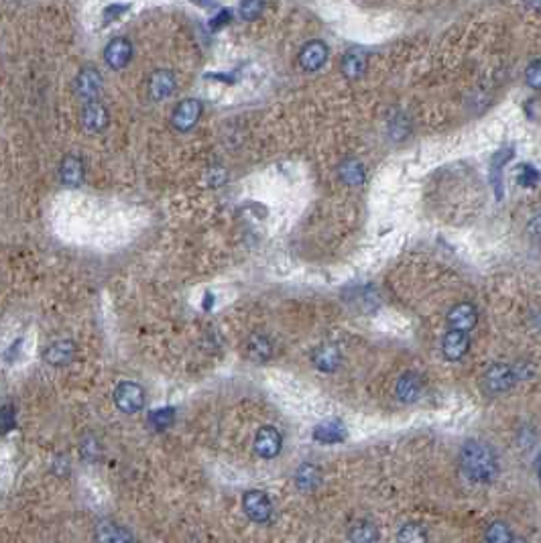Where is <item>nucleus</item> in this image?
Wrapping results in <instances>:
<instances>
[{
    "mask_svg": "<svg viewBox=\"0 0 541 543\" xmlns=\"http://www.w3.org/2000/svg\"><path fill=\"white\" fill-rule=\"evenodd\" d=\"M202 102L195 100V98H188V100H181L179 104L175 106L174 114H171V124H174L175 130L179 133H190L193 126L197 124L200 116H202Z\"/></svg>",
    "mask_w": 541,
    "mask_h": 543,
    "instance_id": "3",
    "label": "nucleus"
},
{
    "mask_svg": "<svg viewBox=\"0 0 541 543\" xmlns=\"http://www.w3.org/2000/svg\"><path fill=\"white\" fill-rule=\"evenodd\" d=\"M175 421V409L174 407H163V409H155V411H151V417H149V423L159 429V432H163V429H167V427H171Z\"/></svg>",
    "mask_w": 541,
    "mask_h": 543,
    "instance_id": "23",
    "label": "nucleus"
},
{
    "mask_svg": "<svg viewBox=\"0 0 541 543\" xmlns=\"http://www.w3.org/2000/svg\"><path fill=\"white\" fill-rule=\"evenodd\" d=\"M114 403L124 413H137L145 405V391L142 386L130 381H124L114 391Z\"/></svg>",
    "mask_w": 541,
    "mask_h": 543,
    "instance_id": "4",
    "label": "nucleus"
},
{
    "mask_svg": "<svg viewBox=\"0 0 541 543\" xmlns=\"http://www.w3.org/2000/svg\"><path fill=\"white\" fill-rule=\"evenodd\" d=\"M460 466L472 482L478 484H489L499 474V462L492 448L478 439H470L462 446Z\"/></svg>",
    "mask_w": 541,
    "mask_h": 543,
    "instance_id": "1",
    "label": "nucleus"
},
{
    "mask_svg": "<svg viewBox=\"0 0 541 543\" xmlns=\"http://www.w3.org/2000/svg\"><path fill=\"white\" fill-rule=\"evenodd\" d=\"M320 478H322V474H320L317 466H314V464H303V466H299V470L296 472V482L301 491L315 489L320 484Z\"/></svg>",
    "mask_w": 541,
    "mask_h": 543,
    "instance_id": "22",
    "label": "nucleus"
},
{
    "mask_svg": "<svg viewBox=\"0 0 541 543\" xmlns=\"http://www.w3.org/2000/svg\"><path fill=\"white\" fill-rule=\"evenodd\" d=\"M365 66H367V55L358 49H352L342 59V73L348 80H358L365 71Z\"/></svg>",
    "mask_w": 541,
    "mask_h": 543,
    "instance_id": "21",
    "label": "nucleus"
},
{
    "mask_svg": "<svg viewBox=\"0 0 541 543\" xmlns=\"http://www.w3.org/2000/svg\"><path fill=\"white\" fill-rule=\"evenodd\" d=\"M190 2H193V4H197V6H212V0H190Z\"/></svg>",
    "mask_w": 541,
    "mask_h": 543,
    "instance_id": "34",
    "label": "nucleus"
},
{
    "mask_svg": "<svg viewBox=\"0 0 541 543\" xmlns=\"http://www.w3.org/2000/svg\"><path fill=\"white\" fill-rule=\"evenodd\" d=\"M312 360H314L317 370H322V372H334L336 368L340 367V362H342V354H340V350H338L334 344H322V346H317L314 350Z\"/></svg>",
    "mask_w": 541,
    "mask_h": 543,
    "instance_id": "17",
    "label": "nucleus"
},
{
    "mask_svg": "<svg viewBox=\"0 0 541 543\" xmlns=\"http://www.w3.org/2000/svg\"><path fill=\"white\" fill-rule=\"evenodd\" d=\"M338 176H340V179H342L346 185L358 188V185L365 183V165H363L358 159H346V161L340 163Z\"/></svg>",
    "mask_w": 541,
    "mask_h": 543,
    "instance_id": "19",
    "label": "nucleus"
},
{
    "mask_svg": "<svg viewBox=\"0 0 541 543\" xmlns=\"http://www.w3.org/2000/svg\"><path fill=\"white\" fill-rule=\"evenodd\" d=\"M350 539L356 543H368L379 539V531L370 523H356L350 531Z\"/></svg>",
    "mask_w": 541,
    "mask_h": 543,
    "instance_id": "24",
    "label": "nucleus"
},
{
    "mask_svg": "<svg viewBox=\"0 0 541 543\" xmlns=\"http://www.w3.org/2000/svg\"><path fill=\"white\" fill-rule=\"evenodd\" d=\"M102 86H104L102 73L96 70V68H92V66L82 68L80 73L75 75V94H78L84 102L98 100L100 94H102Z\"/></svg>",
    "mask_w": 541,
    "mask_h": 543,
    "instance_id": "2",
    "label": "nucleus"
},
{
    "mask_svg": "<svg viewBox=\"0 0 541 543\" xmlns=\"http://www.w3.org/2000/svg\"><path fill=\"white\" fill-rule=\"evenodd\" d=\"M529 228H531V232H535V234H541V214H537V216H533V220L529 222Z\"/></svg>",
    "mask_w": 541,
    "mask_h": 543,
    "instance_id": "32",
    "label": "nucleus"
},
{
    "mask_svg": "<svg viewBox=\"0 0 541 543\" xmlns=\"http://www.w3.org/2000/svg\"><path fill=\"white\" fill-rule=\"evenodd\" d=\"M328 59V47L322 41H310L299 51V66L305 71L320 70Z\"/></svg>",
    "mask_w": 541,
    "mask_h": 543,
    "instance_id": "11",
    "label": "nucleus"
},
{
    "mask_svg": "<svg viewBox=\"0 0 541 543\" xmlns=\"http://www.w3.org/2000/svg\"><path fill=\"white\" fill-rule=\"evenodd\" d=\"M43 356L53 367H66L75 358V344L71 340H57L47 346Z\"/></svg>",
    "mask_w": 541,
    "mask_h": 543,
    "instance_id": "15",
    "label": "nucleus"
},
{
    "mask_svg": "<svg viewBox=\"0 0 541 543\" xmlns=\"http://www.w3.org/2000/svg\"><path fill=\"white\" fill-rule=\"evenodd\" d=\"M468 348H470V338L468 332H462V330H450L442 340V350L450 360H460L468 352Z\"/></svg>",
    "mask_w": 541,
    "mask_h": 543,
    "instance_id": "13",
    "label": "nucleus"
},
{
    "mask_svg": "<svg viewBox=\"0 0 541 543\" xmlns=\"http://www.w3.org/2000/svg\"><path fill=\"white\" fill-rule=\"evenodd\" d=\"M397 397L403 403H415L421 393H423V383H421V377L415 374V372H405L399 377L397 381Z\"/></svg>",
    "mask_w": 541,
    "mask_h": 543,
    "instance_id": "14",
    "label": "nucleus"
},
{
    "mask_svg": "<svg viewBox=\"0 0 541 543\" xmlns=\"http://www.w3.org/2000/svg\"><path fill=\"white\" fill-rule=\"evenodd\" d=\"M525 80L533 90H541V59L529 63V68L525 71Z\"/></svg>",
    "mask_w": 541,
    "mask_h": 543,
    "instance_id": "29",
    "label": "nucleus"
},
{
    "mask_svg": "<svg viewBox=\"0 0 541 543\" xmlns=\"http://www.w3.org/2000/svg\"><path fill=\"white\" fill-rule=\"evenodd\" d=\"M346 434H344V425L340 421H326L320 423L314 429V439L320 444H340L344 441Z\"/></svg>",
    "mask_w": 541,
    "mask_h": 543,
    "instance_id": "20",
    "label": "nucleus"
},
{
    "mask_svg": "<svg viewBox=\"0 0 541 543\" xmlns=\"http://www.w3.org/2000/svg\"><path fill=\"white\" fill-rule=\"evenodd\" d=\"M133 59V43L126 37H114L104 49V61L112 70H123Z\"/></svg>",
    "mask_w": 541,
    "mask_h": 543,
    "instance_id": "6",
    "label": "nucleus"
},
{
    "mask_svg": "<svg viewBox=\"0 0 541 543\" xmlns=\"http://www.w3.org/2000/svg\"><path fill=\"white\" fill-rule=\"evenodd\" d=\"M281 446H283V438L275 427L267 425V427L259 429V434L255 438V452L261 458H265V460L275 458L281 452Z\"/></svg>",
    "mask_w": 541,
    "mask_h": 543,
    "instance_id": "8",
    "label": "nucleus"
},
{
    "mask_svg": "<svg viewBox=\"0 0 541 543\" xmlns=\"http://www.w3.org/2000/svg\"><path fill=\"white\" fill-rule=\"evenodd\" d=\"M15 423H17V409H15V405H2L0 407V434L13 432Z\"/></svg>",
    "mask_w": 541,
    "mask_h": 543,
    "instance_id": "27",
    "label": "nucleus"
},
{
    "mask_svg": "<svg viewBox=\"0 0 541 543\" xmlns=\"http://www.w3.org/2000/svg\"><path fill=\"white\" fill-rule=\"evenodd\" d=\"M243 508H245L246 517L255 523H267L273 515L271 499L261 491L246 492L245 499H243Z\"/></svg>",
    "mask_w": 541,
    "mask_h": 543,
    "instance_id": "5",
    "label": "nucleus"
},
{
    "mask_svg": "<svg viewBox=\"0 0 541 543\" xmlns=\"http://www.w3.org/2000/svg\"><path fill=\"white\" fill-rule=\"evenodd\" d=\"M82 124L87 133H102L108 126V110L100 100H92L84 104L82 110Z\"/></svg>",
    "mask_w": 541,
    "mask_h": 543,
    "instance_id": "10",
    "label": "nucleus"
},
{
    "mask_svg": "<svg viewBox=\"0 0 541 543\" xmlns=\"http://www.w3.org/2000/svg\"><path fill=\"white\" fill-rule=\"evenodd\" d=\"M106 529H108V533H104V531L98 533V539H102V542H123V539H128V537H130L121 527L108 525Z\"/></svg>",
    "mask_w": 541,
    "mask_h": 543,
    "instance_id": "30",
    "label": "nucleus"
},
{
    "mask_svg": "<svg viewBox=\"0 0 541 543\" xmlns=\"http://www.w3.org/2000/svg\"><path fill=\"white\" fill-rule=\"evenodd\" d=\"M175 92V75L169 70H157L149 78V96L153 100H165Z\"/></svg>",
    "mask_w": 541,
    "mask_h": 543,
    "instance_id": "12",
    "label": "nucleus"
},
{
    "mask_svg": "<svg viewBox=\"0 0 541 543\" xmlns=\"http://www.w3.org/2000/svg\"><path fill=\"white\" fill-rule=\"evenodd\" d=\"M537 179H540V176H537V171H535L531 165H525V167H521V171H519V181H521L523 185L531 188L533 183H537Z\"/></svg>",
    "mask_w": 541,
    "mask_h": 543,
    "instance_id": "31",
    "label": "nucleus"
},
{
    "mask_svg": "<svg viewBox=\"0 0 541 543\" xmlns=\"http://www.w3.org/2000/svg\"><path fill=\"white\" fill-rule=\"evenodd\" d=\"M476 319H478V312L476 307L468 303V301H462L454 305L450 312H448V324L452 330H462V332H470L472 328L476 326Z\"/></svg>",
    "mask_w": 541,
    "mask_h": 543,
    "instance_id": "9",
    "label": "nucleus"
},
{
    "mask_svg": "<svg viewBox=\"0 0 541 543\" xmlns=\"http://www.w3.org/2000/svg\"><path fill=\"white\" fill-rule=\"evenodd\" d=\"M84 161L75 155H68L61 161V169H59V176H61V181L68 185V188H80L84 183Z\"/></svg>",
    "mask_w": 541,
    "mask_h": 543,
    "instance_id": "16",
    "label": "nucleus"
},
{
    "mask_svg": "<svg viewBox=\"0 0 541 543\" xmlns=\"http://www.w3.org/2000/svg\"><path fill=\"white\" fill-rule=\"evenodd\" d=\"M246 356L253 362H267L273 356V342L265 336V334H253L246 340Z\"/></svg>",
    "mask_w": 541,
    "mask_h": 543,
    "instance_id": "18",
    "label": "nucleus"
},
{
    "mask_svg": "<svg viewBox=\"0 0 541 543\" xmlns=\"http://www.w3.org/2000/svg\"><path fill=\"white\" fill-rule=\"evenodd\" d=\"M399 539L401 542H423V539H427V533L419 525H405L399 533Z\"/></svg>",
    "mask_w": 541,
    "mask_h": 543,
    "instance_id": "28",
    "label": "nucleus"
},
{
    "mask_svg": "<svg viewBox=\"0 0 541 543\" xmlns=\"http://www.w3.org/2000/svg\"><path fill=\"white\" fill-rule=\"evenodd\" d=\"M485 386L489 393H505L511 386L515 385L517 381V374H515V368L506 367V365H492L490 368H487L485 372Z\"/></svg>",
    "mask_w": 541,
    "mask_h": 543,
    "instance_id": "7",
    "label": "nucleus"
},
{
    "mask_svg": "<svg viewBox=\"0 0 541 543\" xmlns=\"http://www.w3.org/2000/svg\"><path fill=\"white\" fill-rule=\"evenodd\" d=\"M537 474H540V482H541V456H540V464H537Z\"/></svg>",
    "mask_w": 541,
    "mask_h": 543,
    "instance_id": "35",
    "label": "nucleus"
},
{
    "mask_svg": "<svg viewBox=\"0 0 541 543\" xmlns=\"http://www.w3.org/2000/svg\"><path fill=\"white\" fill-rule=\"evenodd\" d=\"M485 537L489 539V542L494 543H506L513 539V533H511V529L506 523H501V521H497V523H492V525L487 527V533H485Z\"/></svg>",
    "mask_w": 541,
    "mask_h": 543,
    "instance_id": "25",
    "label": "nucleus"
},
{
    "mask_svg": "<svg viewBox=\"0 0 541 543\" xmlns=\"http://www.w3.org/2000/svg\"><path fill=\"white\" fill-rule=\"evenodd\" d=\"M527 6H531L533 11H541V0H525Z\"/></svg>",
    "mask_w": 541,
    "mask_h": 543,
    "instance_id": "33",
    "label": "nucleus"
},
{
    "mask_svg": "<svg viewBox=\"0 0 541 543\" xmlns=\"http://www.w3.org/2000/svg\"><path fill=\"white\" fill-rule=\"evenodd\" d=\"M241 17L245 20H255L262 15L265 11V0H241Z\"/></svg>",
    "mask_w": 541,
    "mask_h": 543,
    "instance_id": "26",
    "label": "nucleus"
}]
</instances>
